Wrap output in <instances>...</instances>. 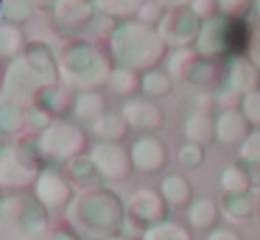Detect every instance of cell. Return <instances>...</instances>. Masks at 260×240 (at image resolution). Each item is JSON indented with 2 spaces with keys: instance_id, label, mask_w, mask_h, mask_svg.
<instances>
[{
  "instance_id": "cell-19",
  "label": "cell",
  "mask_w": 260,
  "mask_h": 240,
  "mask_svg": "<svg viewBox=\"0 0 260 240\" xmlns=\"http://www.w3.org/2000/svg\"><path fill=\"white\" fill-rule=\"evenodd\" d=\"M241 162L243 165H249V167H257L260 170V128H254L252 134L246 137V143L241 145Z\"/></svg>"
},
{
  "instance_id": "cell-7",
  "label": "cell",
  "mask_w": 260,
  "mask_h": 240,
  "mask_svg": "<svg viewBox=\"0 0 260 240\" xmlns=\"http://www.w3.org/2000/svg\"><path fill=\"white\" fill-rule=\"evenodd\" d=\"M90 159L95 165L98 176L107 179V182H118V179H126L132 165V151H126L120 143H98L95 148L90 151Z\"/></svg>"
},
{
  "instance_id": "cell-3",
  "label": "cell",
  "mask_w": 260,
  "mask_h": 240,
  "mask_svg": "<svg viewBox=\"0 0 260 240\" xmlns=\"http://www.w3.org/2000/svg\"><path fill=\"white\" fill-rule=\"evenodd\" d=\"M40 167V151L17 143L12 148L0 151V187L9 193H23L25 187H34Z\"/></svg>"
},
{
  "instance_id": "cell-6",
  "label": "cell",
  "mask_w": 260,
  "mask_h": 240,
  "mask_svg": "<svg viewBox=\"0 0 260 240\" xmlns=\"http://www.w3.org/2000/svg\"><path fill=\"white\" fill-rule=\"evenodd\" d=\"M34 198L48 212H64L70 207V201L76 198V193L62 173L53 170V167H45L34 182Z\"/></svg>"
},
{
  "instance_id": "cell-23",
  "label": "cell",
  "mask_w": 260,
  "mask_h": 240,
  "mask_svg": "<svg viewBox=\"0 0 260 240\" xmlns=\"http://www.w3.org/2000/svg\"><path fill=\"white\" fill-rule=\"evenodd\" d=\"M109 84H112V89H115V92H120V95H129V92H135V89H137V78L132 76L129 70L115 73Z\"/></svg>"
},
{
  "instance_id": "cell-16",
  "label": "cell",
  "mask_w": 260,
  "mask_h": 240,
  "mask_svg": "<svg viewBox=\"0 0 260 240\" xmlns=\"http://www.w3.org/2000/svg\"><path fill=\"white\" fill-rule=\"evenodd\" d=\"M221 190L224 193H252V173L243 165H230L221 173Z\"/></svg>"
},
{
  "instance_id": "cell-1",
  "label": "cell",
  "mask_w": 260,
  "mask_h": 240,
  "mask_svg": "<svg viewBox=\"0 0 260 240\" xmlns=\"http://www.w3.org/2000/svg\"><path fill=\"white\" fill-rule=\"evenodd\" d=\"M68 226H73L87 240H104L123 232L126 204L107 187H87L76 193L70 207L64 210Z\"/></svg>"
},
{
  "instance_id": "cell-15",
  "label": "cell",
  "mask_w": 260,
  "mask_h": 240,
  "mask_svg": "<svg viewBox=\"0 0 260 240\" xmlns=\"http://www.w3.org/2000/svg\"><path fill=\"white\" fill-rule=\"evenodd\" d=\"M182 131H185V143H199V145L210 143L215 137V120L210 115H204V112H196V115H190L185 120Z\"/></svg>"
},
{
  "instance_id": "cell-2",
  "label": "cell",
  "mask_w": 260,
  "mask_h": 240,
  "mask_svg": "<svg viewBox=\"0 0 260 240\" xmlns=\"http://www.w3.org/2000/svg\"><path fill=\"white\" fill-rule=\"evenodd\" d=\"M51 212L28 193L0 198V240H42L51 229Z\"/></svg>"
},
{
  "instance_id": "cell-13",
  "label": "cell",
  "mask_w": 260,
  "mask_h": 240,
  "mask_svg": "<svg viewBox=\"0 0 260 240\" xmlns=\"http://www.w3.org/2000/svg\"><path fill=\"white\" fill-rule=\"evenodd\" d=\"M159 193H162L168 207H187L193 201V184L185 176H179V173H171V176L162 179Z\"/></svg>"
},
{
  "instance_id": "cell-28",
  "label": "cell",
  "mask_w": 260,
  "mask_h": 240,
  "mask_svg": "<svg viewBox=\"0 0 260 240\" xmlns=\"http://www.w3.org/2000/svg\"><path fill=\"white\" fill-rule=\"evenodd\" d=\"M104 240H135V237H129V234H112V237H104Z\"/></svg>"
},
{
  "instance_id": "cell-22",
  "label": "cell",
  "mask_w": 260,
  "mask_h": 240,
  "mask_svg": "<svg viewBox=\"0 0 260 240\" xmlns=\"http://www.w3.org/2000/svg\"><path fill=\"white\" fill-rule=\"evenodd\" d=\"M202 159H204V148L199 143H185L179 148V165L199 167V165H202Z\"/></svg>"
},
{
  "instance_id": "cell-26",
  "label": "cell",
  "mask_w": 260,
  "mask_h": 240,
  "mask_svg": "<svg viewBox=\"0 0 260 240\" xmlns=\"http://www.w3.org/2000/svg\"><path fill=\"white\" fill-rule=\"evenodd\" d=\"M42 240H81V234L73 226H51Z\"/></svg>"
},
{
  "instance_id": "cell-24",
  "label": "cell",
  "mask_w": 260,
  "mask_h": 240,
  "mask_svg": "<svg viewBox=\"0 0 260 240\" xmlns=\"http://www.w3.org/2000/svg\"><path fill=\"white\" fill-rule=\"evenodd\" d=\"M243 115L254 128H260V92H249L243 98Z\"/></svg>"
},
{
  "instance_id": "cell-21",
  "label": "cell",
  "mask_w": 260,
  "mask_h": 240,
  "mask_svg": "<svg viewBox=\"0 0 260 240\" xmlns=\"http://www.w3.org/2000/svg\"><path fill=\"white\" fill-rule=\"evenodd\" d=\"M23 126V109L17 104H6L0 109V128L3 131H17Z\"/></svg>"
},
{
  "instance_id": "cell-12",
  "label": "cell",
  "mask_w": 260,
  "mask_h": 240,
  "mask_svg": "<svg viewBox=\"0 0 260 240\" xmlns=\"http://www.w3.org/2000/svg\"><path fill=\"white\" fill-rule=\"evenodd\" d=\"M218 204H221V215L232 223L252 221L257 215V201H254L252 193H224V198Z\"/></svg>"
},
{
  "instance_id": "cell-4",
  "label": "cell",
  "mask_w": 260,
  "mask_h": 240,
  "mask_svg": "<svg viewBox=\"0 0 260 240\" xmlns=\"http://www.w3.org/2000/svg\"><path fill=\"white\" fill-rule=\"evenodd\" d=\"M168 218V204H165L162 193L151 187L135 190L126 201V223H123V234L129 237H143L148 226L165 221Z\"/></svg>"
},
{
  "instance_id": "cell-20",
  "label": "cell",
  "mask_w": 260,
  "mask_h": 240,
  "mask_svg": "<svg viewBox=\"0 0 260 240\" xmlns=\"http://www.w3.org/2000/svg\"><path fill=\"white\" fill-rule=\"evenodd\" d=\"M168 89H171V81L162 73H148V76L143 78V92H146L148 98H162Z\"/></svg>"
},
{
  "instance_id": "cell-8",
  "label": "cell",
  "mask_w": 260,
  "mask_h": 240,
  "mask_svg": "<svg viewBox=\"0 0 260 240\" xmlns=\"http://www.w3.org/2000/svg\"><path fill=\"white\" fill-rule=\"evenodd\" d=\"M123 120L132 128H140V131H154V128L162 126V112L154 100H143V98H132L123 104Z\"/></svg>"
},
{
  "instance_id": "cell-9",
  "label": "cell",
  "mask_w": 260,
  "mask_h": 240,
  "mask_svg": "<svg viewBox=\"0 0 260 240\" xmlns=\"http://www.w3.org/2000/svg\"><path fill=\"white\" fill-rule=\"evenodd\" d=\"M249 137V120L243 112L226 109L221 112V117L215 120V140L221 145H243Z\"/></svg>"
},
{
  "instance_id": "cell-14",
  "label": "cell",
  "mask_w": 260,
  "mask_h": 240,
  "mask_svg": "<svg viewBox=\"0 0 260 240\" xmlns=\"http://www.w3.org/2000/svg\"><path fill=\"white\" fill-rule=\"evenodd\" d=\"M140 240H193V229L187 226V223H179V221L165 218V221L148 226Z\"/></svg>"
},
{
  "instance_id": "cell-5",
  "label": "cell",
  "mask_w": 260,
  "mask_h": 240,
  "mask_svg": "<svg viewBox=\"0 0 260 240\" xmlns=\"http://www.w3.org/2000/svg\"><path fill=\"white\" fill-rule=\"evenodd\" d=\"M81 148H84L81 128L64 120H53L48 128H42L40 140H37V151L48 162H70L81 154Z\"/></svg>"
},
{
  "instance_id": "cell-17",
  "label": "cell",
  "mask_w": 260,
  "mask_h": 240,
  "mask_svg": "<svg viewBox=\"0 0 260 240\" xmlns=\"http://www.w3.org/2000/svg\"><path fill=\"white\" fill-rule=\"evenodd\" d=\"M126 126H129V123H123V117L104 115V117H98V120L92 123V131H95L104 143H118V140L126 134Z\"/></svg>"
},
{
  "instance_id": "cell-27",
  "label": "cell",
  "mask_w": 260,
  "mask_h": 240,
  "mask_svg": "<svg viewBox=\"0 0 260 240\" xmlns=\"http://www.w3.org/2000/svg\"><path fill=\"white\" fill-rule=\"evenodd\" d=\"M204 240H243L241 232H235L232 226H215L213 232H207Z\"/></svg>"
},
{
  "instance_id": "cell-10",
  "label": "cell",
  "mask_w": 260,
  "mask_h": 240,
  "mask_svg": "<svg viewBox=\"0 0 260 240\" xmlns=\"http://www.w3.org/2000/svg\"><path fill=\"white\" fill-rule=\"evenodd\" d=\"M132 165L143 173H157L165 165V145L157 137H140L132 148Z\"/></svg>"
},
{
  "instance_id": "cell-29",
  "label": "cell",
  "mask_w": 260,
  "mask_h": 240,
  "mask_svg": "<svg viewBox=\"0 0 260 240\" xmlns=\"http://www.w3.org/2000/svg\"><path fill=\"white\" fill-rule=\"evenodd\" d=\"M254 201H257V218H260V190L254 193Z\"/></svg>"
},
{
  "instance_id": "cell-11",
  "label": "cell",
  "mask_w": 260,
  "mask_h": 240,
  "mask_svg": "<svg viewBox=\"0 0 260 240\" xmlns=\"http://www.w3.org/2000/svg\"><path fill=\"white\" fill-rule=\"evenodd\" d=\"M185 212H187V226L193 232H213L221 218V204L213 198H193Z\"/></svg>"
},
{
  "instance_id": "cell-18",
  "label": "cell",
  "mask_w": 260,
  "mask_h": 240,
  "mask_svg": "<svg viewBox=\"0 0 260 240\" xmlns=\"http://www.w3.org/2000/svg\"><path fill=\"white\" fill-rule=\"evenodd\" d=\"M73 112H76L79 120H92V123H95L98 117H104V98H101V95H95V92L79 95Z\"/></svg>"
},
{
  "instance_id": "cell-25",
  "label": "cell",
  "mask_w": 260,
  "mask_h": 240,
  "mask_svg": "<svg viewBox=\"0 0 260 240\" xmlns=\"http://www.w3.org/2000/svg\"><path fill=\"white\" fill-rule=\"evenodd\" d=\"M68 170L73 173V179H90V176H98L95 165H92V159H70L68 162Z\"/></svg>"
}]
</instances>
